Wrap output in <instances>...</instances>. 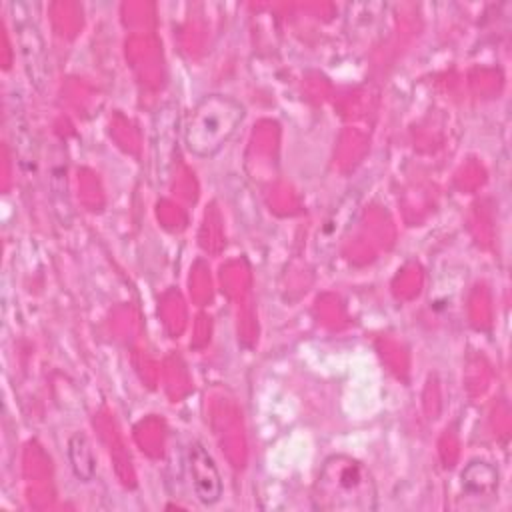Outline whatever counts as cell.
I'll use <instances>...</instances> for the list:
<instances>
[{
  "instance_id": "1",
  "label": "cell",
  "mask_w": 512,
  "mask_h": 512,
  "mask_svg": "<svg viewBox=\"0 0 512 512\" xmlns=\"http://www.w3.org/2000/svg\"><path fill=\"white\" fill-rule=\"evenodd\" d=\"M312 506L324 512H372L378 506L376 482L360 460L328 456L312 486Z\"/></svg>"
},
{
  "instance_id": "2",
  "label": "cell",
  "mask_w": 512,
  "mask_h": 512,
  "mask_svg": "<svg viewBox=\"0 0 512 512\" xmlns=\"http://www.w3.org/2000/svg\"><path fill=\"white\" fill-rule=\"evenodd\" d=\"M244 116L246 108L234 96L218 92L202 96L192 108L184 128L188 152L198 158L216 156L236 134Z\"/></svg>"
},
{
  "instance_id": "3",
  "label": "cell",
  "mask_w": 512,
  "mask_h": 512,
  "mask_svg": "<svg viewBox=\"0 0 512 512\" xmlns=\"http://www.w3.org/2000/svg\"><path fill=\"white\" fill-rule=\"evenodd\" d=\"M188 474L192 490L198 502L212 506L222 498V478L212 454L200 442H192L188 448Z\"/></svg>"
},
{
  "instance_id": "4",
  "label": "cell",
  "mask_w": 512,
  "mask_h": 512,
  "mask_svg": "<svg viewBox=\"0 0 512 512\" xmlns=\"http://www.w3.org/2000/svg\"><path fill=\"white\" fill-rule=\"evenodd\" d=\"M10 10H12L14 32L18 36V46H20V54L24 60V68H26L30 80L36 84V88L42 90V84L46 82V76H48L42 36L38 32V28L34 26V22L20 18L22 14L18 12V6L14 2L10 4Z\"/></svg>"
},
{
  "instance_id": "5",
  "label": "cell",
  "mask_w": 512,
  "mask_h": 512,
  "mask_svg": "<svg viewBox=\"0 0 512 512\" xmlns=\"http://www.w3.org/2000/svg\"><path fill=\"white\" fill-rule=\"evenodd\" d=\"M462 490L468 496H494L498 490V470L482 460L470 462L462 474Z\"/></svg>"
},
{
  "instance_id": "6",
  "label": "cell",
  "mask_w": 512,
  "mask_h": 512,
  "mask_svg": "<svg viewBox=\"0 0 512 512\" xmlns=\"http://www.w3.org/2000/svg\"><path fill=\"white\" fill-rule=\"evenodd\" d=\"M66 454H68L70 468L80 482H90L96 476V456L90 440L82 432H76L70 436Z\"/></svg>"
}]
</instances>
